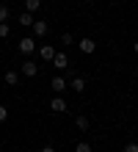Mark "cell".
<instances>
[{"label":"cell","mask_w":138,"mask_h":152,"mask_svg":"<svg viewBox=\"0 0 138 152\" xmlns=\"http://www.w3.org/2000/svg\"><path fill=\"white\" fill-rule=\"evenodd\" d=\"M61 44H75V36H72V33H64V36H61Z\"/></svg>","instance_id":"2e32d148"},{"label":"cell","mask_w":138,"mask_h":152,"mask_svg":"<svg viewBox=\"0 0 138 152\" xmlns=\"http://www.w3.org/2000/svg\"><path fill=\"white\" fill-rule=\"evenodd\" d=\"M17 47H20V53H22V56H31V53L36 50V39H33V36H25L20 44H17Z\"/></svg>","instance_id":"6da1fadb"},{"label":"cell","mask_w":138,"mask_h":152,"mask_svg":"<svg viewBox=\"0 0 138 152\" xmlns=\"http://www.w3.org/2000/svg\"><path fill=\"white\" fill-rule=\"evenodd\" d=\"M69 88H72V91H77V94H83V91H86V80H83L80 75H77V77H72Z\"/></svg>","instance_id":"ba28073f"},{"label":"cell","mask_w":138,"mask_h":152,"mask_svg":"<svg viewBox=\"0 0 138 152\" xmlns=\"http://www.w3.org/2000/svg\"><path fill=\"white\" fill-rule=\"evenodd\" d=\"M50 108H53L55 113H66V100H61V97H53Z\"/></svg>","instance_id":"52a82bcc"},{"label":"cell","mask_w":138,"mask_h":152,"mask_svg":"<svg viewBox=\"0 0 138 152\" xmlns=\"http://www.w3.org/2000/svg\"><path fill=\"white\" fill-rule=\"evenodd\" d=\"M6 83L17 86V83H20V72H17V69H8V72H6Z\"/></svg>","instance_id":"30bf717a"},{"label":"cell","mask_w":138,"mask_h":152,"mask_svg":"<svg viewBox=\"0 0 138 152\" xmlns=\"http://www.w3.org/2000/svg\"><path fill=\"white\" fill-rule=\"evenodd\" d=\"M75 124H77V130H88V116H77Z\"/></svg>","instance_id":"4fadbf2b"},{"label":"cell","mask_w":138,"mask_h":152,"mask_svg":"<svg viewBox=\"0 0 138 152\" xmlns=\"http://www.w3.org/2000/svg\"><path fill=\"white\" fill-rule=\"evenodd\" d=\"M31 28H33V36H47V31H50V25L44 22V20H36V22L31 25Z\"/></svg>","instance_id":"3957f363"},{"label":"cell","mask_w":138,"mask_h":152,"mask_svg":"<svg viewBox=\"0 0 138 152\" xmlns=\"http://www.w3.org/2000/svg\"><path fill=\"white\" fill-rule=\"evenodd\" d=\"M53 66H55V69H66V66H69V58H66V53H55V58H53Z\"/></svg>","instance_id":"8992f818"},{"label":"cell","mask_w":138,"mask_h":152,"mask_svg":"<svg viewBox=\"0 0 138 152\" xmlns=\"http://www.w3.org/2000/svg\"><path fill=\"white\" fill-rule=\"evenodd\" d=\"M75 152H91V144H88V141H77Z\"/></svg>","instance_id":"5bb4252c"},{"label":"cell","mask_w":138,"mask_h":152,"mask_svg":"<svg viewBox=\"0 0 138 152\" xmlns=\"http://www.w3.org/2000/svg\"><path fill=\"white\" fill-rule=\"evenodd\" d=\"M55 53H58V50H55V47H50V44H42V47H39L42 61H53V58H55Z\"/></svg>","instance_id":"5b68a950"},{"label":"cell","mask_w":138,"mask_h":152,"mask_svg":"<svg viewBox=\"0 0 138 152\" xmlns=\"http://www.w3.org/2000/svg\"><path fill=\"white\" fill-rule=\"evenodd\" d=\"M88 3H94V0H88Z\"/></svg>","instance_id":"7402d4cb"},{"label":"cell","mask_w":138,"mask_h":152,"mask_svg":"<svg viewBox=\"0 0 138 152\" xmlns=\"http://www.w3.org/2000/svg\"><path fill=\"white\" fill-rule=\"evenodd\" d=\"M36 72H39V64H33V61H25L22 64V75L25 77H33Z\"/></svg>","instance_id":"9c48e42d"},{"label":"cell","mask_w":138,"mask_h":152,"mask_svg":"<svg viewBox=\"0 0 138 152\" xmlns=\"http://www.w3.org/2000/svg\"><path fill=\"white\" fill-rule=\"evenodd\" d=\"M25 8H28V11H39V8H42V0H25Z\"/></svg>","instance_id":"7c38bea8"},{"label":"cell","mask_w":138,"mask_h":152,"mask_svg":"<svg viewBox=\"0 0 138 152\" xmlns=\"http://www.w3.org/2000/svg\"><path fill=\"white\" fill-rule=\"evenodd\" d=\"M8 119V108H6V105H0V122H6Z\"/></svg>","instance_id":"ac0fdd59"},{"label":"cell","mask_w":138,"mask_h":152,"mask_svg":"<svg viewBox=\"0 0 138 152\" xmlns=\"http://www.w3.org/2000/svg\"><path fill=\"white\" fill-rule=\"evenodd\" d=\"M133 50H135V53H138V42H135V44H133Z\"/></svg>","instance_id":"44dd1931"},{"label":"cell","mask_w":138,"mask_h":152,"mask_svg":"<svg viewBox=\"0 0 138 152\" xmlns=\"http://www.w3.org/2000/svg\"><path fill=\"white\" fill-rule=\"evenodd\" d=\"M20 22L25 25V28H31V25H33L36 20H33V14H31V11H25V14H20Z\"/></svg>","instance_id":"8fae6325"},{"label":"cell","mask_w":138,"mask_h":152,"mask_svg":"<svg viewBox=\"0 0 138 152\" xmlns=\"http://www.w3.org/2000/svg\"><path fill=\"white\" fill-rule=\"evenodd\" d=\"M77 47H80V53H86V56H88V53H94V50H97V42L86 36V39H80V42H77Z\"/></svg>","instance_id":"7a4b0ae2"},{"label":"cell","mask_w":138,"mask_h":152,"mask_svg":"<svg viewBox=\"0 0 138 152\" xmlns=\"http://www.w3.org/2000/svg\"><path fill=\"white\" fill-rule=\"evenodd\" d=\"M8 33H11V28H8V25H6V22H0V39H6V36H8Z\"/></svg>","instance_id":"9a60e30c"},{"label":"cell","mask_w":138,"mask_h":152,"mask_svg":"<svg viewBox=\"0 0 138 152\" xmlns=\"http://www.w3.org/2000/svg\"><path fill=\"white\" fill-rule=\"evenodd\" d=\"M50 88H53L55 94H61V91H66V80H64L61 75H55V77L50 80Z\"/></svg>","instance_id":"277c9868"},{"label":"cell","mask_w":138,"mask_h":152,"mask_svg":"<svg viewBox=\"0 0 138 152\" xmlns=\"http://www.w3.org/2000/svg\"><path fill=\"white\" fill-rule=\"evenodd\" d=\"M6 20H8V8L0 6V22H6Z\"/></svg>","instance_id":"e0dca14e"},{"label":"cell","mask_w":138,"mask_h":152,"mask_svg":"<svg viewBox=\"0 0 138 152\" xmlns=\"http://www.w3.org/2000/svg\"><path fill=\"white\" fill-rule=\"evenodd\" d=\"M124 152H138V144H135V141H130V144L124 147Z\"/></svg>","instance_id":"d6986e66"},{"label":"cell","mask_w":138,"mask_h":152,"mask_svg":"<svg viewBox=\"0 0 138 152\" xmlns=\"http://www.w3.org/2000/svg\"><path fill=\"white\" fill-rule=\"evenodd\" d=\"M42 152H55V147H50V144H47V147H42Z\"/></svg>","instance_id":"ffe728a7"}]
</instances>
